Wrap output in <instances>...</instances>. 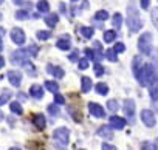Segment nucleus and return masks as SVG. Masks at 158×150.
I'll use <instances>...</instances> for the list:
<instances>
[{"label":"nucleus","instance_id":"obj_1","mask_svg":"<svg viewBox=\"0 0 158 150\" xmlns=\"http://www.w3.org/2000/svg\"><path fill=\"white\" fill-rule=\"evenodd\" d=\"M127 26L132 33H138L141 28H143V20L135 8V2L132 0V2L129 3L127 6Z\"/></svg>","mask_w":158,"mask_h":150},{"label":"nucleus","instance_id":"obj_2","mask_svg":"<svg viewBox=\"0 0 158 150\" xmlns=\"http://www.w3.org/2000/svg\"><path fill=\"white\" fill-rule=\"evenodd\" d=\"M53 139H54V142H56V145H57L59 148L65 147V145L68 144V139H70V130H68L67 127H59V128H56V130L53 132Z\"/></svg>","mask_w":158,"mask_h":150},{"label":"nucleus","instance_id":"obj_3","mask_svg":"<svg viewBox=\"0 0 158 150\" xmlns=\"http://www.w3.org/2000/svg\"><path fill=\"white\" fill-rule=\"evenodd\" d=\"M138 48L146 56L152 54V34L150 33H144V34L139 36V39H138Z\"/></svg>","mask_w":158,"mask_h":150},{"label":"nucleus","instance_id":"obj_4","mask_svg":"<svg viewBox=\"0 0 158 150\" xmlns=\"http://www.w3.org/2000/svg\"><path fill=\"white\" fill-rule=\"evenodd\" d=\"M30 59V53L27 48H22V50H17L11 54V62L14 65H25Z\"/></svg>","mask_w":158,"mask_h":150},{"label":"nucleus","instance_id":"obj_5","mask_svg":"<svg viewBox=\"0 0 158 150\" xmlns=\"http://www.w3.org/2000/svg\"><path fill=\"white\" fill-rule=\"evenodd\" d=\"M144 78H146V85H150L158 81V73L153 63H146L144 65Z\"/></svg>","mask_w":158,"mask_h":150},{"label":"nucleus","instance_id":"obj_6","mask_svg":"<svg viewBox=\"0 0 158 150\" xmlns=\"http://www.w3.org/2000/svg\"><path fill=\"white\" fill-rule=\"evenodd\" d=\"M133 73H135V78L139 82L141 87H146V78H144V67H141V60L138 57L133 59Z\"/></svg>","mask_w":158,"mask_h":150},{"label":"nucleus","instance_id":"obj_7","mask_svg":"<svg viewBox=\"0 0 158 150\" xmlns=\"http://www.w3.org/2000/svg\"><path fill=\"white\" fill-rule=\"evenodd\" d=\"M141 121L144 122V125L146 127H153L155 125V122H156V119H155V113L152 111V110H143L141 111Z\"/></svg>","mask_w":158,"mask_h":150},{"label":"nucleus","instance_id":"obj_8","mask_svg":"<svg viewBox=\"0 0 158 150\" xmlns=\"http://www.w3.org/2000/svg\"><path fill=\"white\" fill-rule=\"evenodd\" d=\"M25 33L20 30V28H13L11 30V40L16 43V45H23L25 43Z\"/></svg>","mask_w":158,"mask_h":150},{"label":"nucleus","instance_id":"obj_9","mask_svg":"<svg viewBox=\"0 0 158 150\" xmlns=\"http://www.w3.org/2000/svg\"><path fill=\"white\" fill-rule=\"evenodd\" d=\"M89 111H90V115H93V116H96V118H106L104 108H102L99 104H96V102H90V104H89Z\"/></svg>","mask_w":158,"mask_h":150},{"label":"nucleus","instance_id":"obj_10","mask_svg":"<svg viewBox=\"0 0 158 150\" xmlns=\"http://www.w3.org/2000/svg\"><path fill=\"white\" fill-rule=\"evenodd\" d=\"M124 111H126L127 118L130 121H133V116H135V101L133 99H126L124 101Z\"/></svg>","mask_w":158,"mask_h":150},{"label":"nucleus","instance_id":"obj_11","mask_svg":"<svg viewBox=\"0 0 158 150\" xmlns=\"http://www.w3.org/2000/svg\"><path fill=\"white\" fill-rule=\"evenodd\" d=\"M109 122H110V125H112L113 128H116V130H121V128H124V127H126V124H127V121H126L124 118H119V116H116V115L110 116Z\"/></svg>","mask_w":158,"mask_h":150},{"label":"nucleus","instance_id":"obj_12","mask_svg":"<svg viewBox=\"0 0 158 150\" xmlns=\"http://www.w3.org/2000/svg\"><path fill=\"white\" fill-rule=\"evenodd\" d=\"M56 47L59 48V50H62V51H68L70 48H71V42H70V36L68 34H64L57 42H56Z\"/></svg>","mask_w":158,"mask_h":150},{"label":"nucleus","instance_id":"obj_13","mask_svg":"<svg viewBox=\"0 0 158 150\" xmlns=\"http://www.w3.org/2000/svg\"><path fill=\"white\" fill-rule=\"evenodd\" d=\"M96 135H98V136H101V138H104V139H112V138H113L112 125H110V127H109V125H102L101 128H98Z\"/></svg>","mask_w":158,"mask_h":150},{"label":"nucleus","instance_id":"obj_14","mask_svg":"<svg viewBox=\"0 0 158 150\" xmlns=\"http://www.w3.org/2000/svg\"><path fill=\"white\" fill-rule=\"evenodd\" d=\"M8 79H10V82H11V85H14V87H19L20 85V82H22V74L19 73V71H8Z\"/></svg>","mask_w":158,"mask_h":150},{"label":"nucleus","instance_id":"obj_15","mask_svg":"<svg viewBox=\"0 0 158 150\" xmlns=\"http://www.w3.org/2000/svg\"><path fill=\"white\" fill-rule=\"evenodd\" d=\"M47 71L50 73V74H53V76L56 78V79H60V78H64V74H65V71L60 68V67H56V65H47Z\"/></svg>","mask_w":158,"mask_h":150},{"label":"nucleus","instance_id":"obj_16","mask_svg":"<svg viewBox=\"0 0 158 150\" xmlns=\"http://www.w3.org/2000/svg\"><path fill=\"white\" fill-rule=\"evenodd\" d=\"M33 124H34L37 128H44V127H45V124H47V121H45V116H44L42 113H37V115H34V116H33Z\"/></svg>","mask_w":158,"mask_h":150},{"label":"nucleus","instance_id":"obj_17","mask_svg":"<svg viewBox=\"0 0 158 150\" xmlns=\"http://www.w3.org/2000/svg\"><path fill=\"white\" fill-rule=\"evenodd\" d=\"M92 87H93V82H92V79L84 76V78L81 79V90H82V93H89V91L92 90Z\"/></svg>","mask_w":158,"mask_h":150},{"label":"nucleus","instance_id":"obj_18","mask_svg":"<svg viewBox=\"0 0 158 150\" xmlns=\"http://www.w3.org/2000/svg\"><path fill=\"white\" fill-rule=\"evenodd\" d=\"M30 96H33V98H36V99H40V98L44 96V88H42L40 85H33V87L30 88Z\"/></svg>","mask_w":158,"mask_h":150},{"label":"nucleus","instance_id":"obj_19","mask_svg":"<svg viewBox=\"0 0 158 150\" xmlns=\"http://www.w3.org/2000/svg\"><path fill=\"white\" fill-rule=\"evenodd\" d=\"M57 22H59V16H57V14H48V16L45 17V23H47L50 28H54V26L57 25Z\"/></svg>","mask_w":158,"mask_h":150},{"label":"nucleus","instance_id":"obj_20","mask_svg":"<svg viewBox=\"0 0 158 150\" xmlns=\"http://www.w3.org/2000/svg\"><path fill=\"white\" fill-rule=\"evenodd\" d=\"M149 93H150L152 101H153V102H156V99H158V81L149 85Z\"/></svg>","mask_w":158,"mask_h":150},{"label":"nucleus","instance_id":"obj_21","mask_svg":"<svg viewBox=\"0 0 158 150\" xmlns=\"http://www.w3.org/2000/svg\"><path fill=\"white\" fill-rule=\"evenodd\" d=\"M44 87H45L48 91L54 93V95L59 91V84H57V82H54V81H47V82L44 84Z\"/></svg>","mask_w":158,"mask_h":150},{"label":"nucleus","instance_id":"obj_22","mask_svg":"<svg viewBox=\"0 0 158 150\" xmlns=\"http://www.w3.org/2000/svg\"><path fill=\"white\" fill-rule=\"evenodd\" d=\"M10 108H11V111H13L14 115H17V116H20V115L23 113V108H22V105H20L17 101H13V102L10 104Z\"/></svg>","mask_w":158,"mask_h":150},{"label":"nucleus","instance_id":"obj_23","mask_svg":"<svg viewBox=\"0 0 158 150\" xmlns=\"http://www.w3.org/2000/svg\"><path fill=\"white\" fill-rule=\"evenodd\" d=\"M79 33H81L85 39H90V37H93L95 30H93V28H90V26H82V28H79Z\"/></svg>","mask_w":158,"mask_h":150},{"label":"nucleus","instance_id":"obj_24","mask_svg":"<svg viewBox=\"0 0 158 150\" xmlns=\"http://www.w3.org/2000/svg\"><path fill=\"white\" fill-rule=\"evenodd\" d=\"M37 10L40 13H48L50 11V3L47 2V0H39L37 2Z\"/></svg>","mask_w":158,"mask_h":150},{"label":"nucleus","instance_id":"obj_25","mask_svg":"<svg viewBox=\"0 0 158 150\" xmlns=\"http://www.w3.org/2000/svg\"><path fill=\"white\" fill-rule=\"evenodd\" d=\"M115 37H116V31H115V30H109V31L104 33V42H107V43L113 42Z\"/></svg>","mask_w":158,"mask_h":150},{"label":"nucleus","instance_id":"obj_26","mask_svg":"<svg viewBox=\"0 0 158 150\" xmlns=\"http://www.w3.org/2000/svg\"><path fill=\"white\" fill-rule=\"evenodd\" d=\"M106 57L110 60V62H118V53L115 51V48H110L106 51Z\"/></svg>","mask_w":158,"mask_h":150},{"label":"nucleus","instance_id":"obj_27","mask_svg":"<svg viewBox=\"0 0 158 150\" xmlns=\"http://www.w3.org/2000/svg\"><path fill=\"white\" fill-rule=\"evenodd\" d=\"M13 96V93L10 91V90H5L3 93H2V96H0V107H2V105H5L8 101H10V98Z\"/></svg>","mask_w":158,"mask_h":150},{"label":"nucleus","instance_id":"obj_28","mask_svg":"<svg viewBox=\"0 0 158 150\" xmlns=\"http://www.w3.org/2000/svg\"><path fill=\"white\" fill-rule=\"evenodd\" d=\"M107 108H109L110 111H118V108H119L118 101H116V99H109V101H107Z\"/></svg>","mask_w":158,"mask_h":150},{"label":"nucleus","instance_id":"obj_29","mask_svg":"<svg viewBox=\"0 0 158 150\" xmlns=\"http://www.w3.org/2000/svg\"><path fill=\"white\" fill-rule=\"evenodd\" d=\"M28 17H30V13H28V11H25V10L16 11V19H17V20H27Z\"/></svg>","mask_w":158,"mask_h":150},{"label":"nucleus","instance_id":"obj_30","mask_svg":"<svg viewBox=\"0 0 158 150\" xmlns=\"http://www.w3.org/2000/svg\"><path fill=\"white\" fill-rule=\"evenodd\" d=\"M95 90L99 93V95H107L109 93V87L106 85V84H102V82H99V84H96V87H95Z\"/></svg>","mask_w":158,"mask_h":150},{"label":"nucleus","instance_id":"obj_31","mask_svg":"<svg viewBox=\"0 0 158 150\" xmlns=\"http://www.w3.org/2000/svg\"><path fill=\"white\" fill-rule=\"evenodd\" d=\"M113 25H115V28H121L123 26V16L119 13H116L113 16Z\"/></svg>","mask_w":158,"mask_h":150},{"label":"nucleus","instance_id":"obj_32","mask_svg":"<svg viewBox=\"0 0 158 150\" xmlns=\"http://www.w3.org/2000/svg\"><path fill=\"white\" fill-rule=\"evenodd\" d=\"M95 19H96V20H102V22H104V20H107V19H109V13H107V11H104V10H102V11H98V13L95 14Z\"/></svg>","mask_w":158,"mask_h":150},{"label":"nucleus","instance_id":"obj_33","mask_svg":"<svg viewBox=\"0 0 158 150\" xmlns=\"http://www.w3.org/2000/svg\"><path fill=\"white\" fill-rule=\"evenodd\" d=\"M50 37H51L50 31H37V39L39 40H48Z\"/></svg>","mask_w":158,"mask_h":150},{"label":"nucleus","instance_id":"obj_34","mask_svg":"<svg viewBox=\"0 0 158 150\" xmlns=\"http://www.w3.org/2000/svg\"><path fill=\"white\" fill-rule=\"evenodd\" d=\"M104 67L98 62V63H95V76H102V74H104Z\"/></svg>","mask_w":158,"mask_h":150},{"label":"nucleus","instance_id":"obj_35","mask_svg":"<svg viewBox=\"0 0 158 150\" xmlns=\"http://www.w3.org/2000/svg\"><path fill=\"white\" fill-rule=\"evenodd\" d=\"M89 65H90V62H89L87 57L85 59H81V60H79V63H77L79 70H85V68H89Z\"/></svg>","mask_w":158,"mask_h":150},{"label":"nucleus","instance_id":"obj_36","mask_svg":"<svg viewBox=\"0 0 158 150\" xmlns=\"http://www.w3.org/2000/svg\"><path fill=\"white\" fill-rule=\"evenodd\" d=\"M48 111L51 113V116H57L59 115V108L56 107V102L51 104V105H48Z\"/></svg>","mask_w":158,"mask_h":150},{"label":"nucleus","instance_id":"obj_37","mask_svg":"<svg viewBox=\"0 0 158 150\" xmlns=\"http://www.w3.org/2000/svg\"><path fill=\"white\" fill-rule=\"evenodd\" d=\"M115 51L116 53H124L126 51V47H124V43H121V42H118V43H115Z\"/></svg>","mask_w":158,"mask_h":150},{"label":"nucleus","instance_id":"obj_38","mask_svg":"<svg viewBox=\"0 0 158 150\" xmlns=\"http://www.w3.org/2000/svg\"><path fill=\"white\" fill-rule=\"evenodd\" d=\"M152 22H153V25H155V28L158 30V11H152Z\"/></svg>","mask_w":158,"mask_h":150},{"label":"nucleus","instance_id":"obj_39","mask_svg":"<svg viewBox=\"0 0 158 150\" xmlns=\"http://www.w3.org/2000/svg\"><path fill=\"white\" fill-rule=\"evenodd\" d=\"M27 50H28L30 56H36V54H37V47H36V45H30Z\"/></svg>","mask_w":158,"mask_h":150},{"label":"nucleus","instance_id":"obj_40","mask_svg":"<svg viewBox=\"0 0 158 150\" xmlns=\"http://www.w3.org/2000/svg\"><path fill=\"white\" fill-rule=\"evenodd\" d=\"M54 102H56V104H65V98L60 96L59 93H56V96H54Z\"/></svg>","mask_w":158,"mask_h":150},{"label":"nucleus","instance_id":"obj_41","mask_svg":"<svg viewBox=\"0 0 158 150\" xmlns=\"http://www.w3.org/2000/svg\"><path fill=\"white\" fill-rule=\"evenodd\" d=\"M77 57H79V53H77V51H74V53H71V54L68 56V59H70L71 62H74V60H77Z\"/></svg>","mask_w":158,"mask_h":150},{"label":"nucleus","instance_id":"obj_42","mask_svg":"<svg viewBox=\"0 0 158 150\" xmlns=\"http://www.w3.org/2000/svg\"><path fill=\"white\" fill-rule=\"evenodd\" d=\"M102 148H106V150H113V148H115V145L107 144V142H102Z\"/></svg>","mask_w":158,"mask_h":150},{"label":"nucleus","instance_id":"obj_43","mask_svg":"<svg viewBox=\"0 0 158 150\" xmlns=\"http://www.w3.org/2000/svg\"><path fill=\"white\" fill-rule=\"evenodd\" d=\"M139 5H141L143 10H147V8H149V0H141V3H139Z\"/></svg>","mask_w":158,"mask_h":150},{"label":"nucleus","instance_id":"obj_44","mask_svg":"<svg viewBox=\"0 0 158 150\" xmlns=\"http://www.w3.org/2000/svg\"><path fill=\"white\" fill-rule=\"evenodd\" d=\"M5 65V59H3V56H0V68H2Z\"/></svg>","mask_w":158,"mask_h":150},{"label":"nucleus","instance_id":"obj_45","mask_svg":"<svg viewBox=\"0 0 158 150\" xmlns=\"http://www.w3.org/2000/svg\"><path fill=\"white\" fill-rule=\"evenodd\" d=\"M3 34H5V28L0 26V36H3Z\"/></svg>","mask_w":158,"mask_h":150},{"label":"nucleus","instance_id":"obj_46","mask_svg":"<svg viewBox=\"0 0 158 150\" xmlns=\"http://www.w3.org/2000/svg\"><path fill=\"white\" fill-rule=\"evenodd\" d=\"M3 50V42H2V39H0V51Z\"/></svg>","mask_w":158,"mask_h":150},{"label":"nucleus","instance_id":"obj_47","mask_svg":"<svg viewBox=\"0 0 158 150\" xmlns=\"http://www.w3.org/2000/svg\"><path fill=\"white\" fill-rule=\"evenodd\" d=\"M153 145H155V148H158V139H155V142H153Z\"/></svg>","mask_w":158,"mask_h":150},{"label":"nucleus","instance_id":"obj_48","mask_svg":"<svg viewBox=\"0 0 158 150\" xmlns=\"http://www.w3.org/2000/svg\"><path fill=\"white\" fill-rule=\"evenodd\" d=\"M2 3H3V0H0V5H2Z\"/></svg>","mask_w":158,"mask_h":150},{"label":"nucleus","instance_id":"obj_49","mask_svg":"<svg viewBox=\"0 0 158 150\" xmlns=\"http://www.w3.org/2000/svg\"><path fill=\"white\" fill-rule=\"evenodd\" d=\"M71 2H77V0H71Z\"/></svg>","mask_w":158,"mask_h":150},{"label":"nucleus","instance_id":"obj_50","mask_svg":"<svg viewBox=\"0 0 158 150\" xmlns=\"http://www.w3.org/2000/svg\"><path fill=\"white\" fill-rule=\"evenodd\" d=\"M0 119H2V115H0Z\"/></svg>","mask_w":158,"mask_h":150},{"label":"nucleus","instance_id":"obj_51","mask_svg":"<svg viewBox=\"0 0 158 150\" xmlns=\"http://www.w3.org/2000/svg\"><path fill=\"white\" fill-rule=\"evenodd\" d=\"M0 19H2V16H0Z\"/></svg>","mask_w":158,"mask_h":150}]
</instances>
